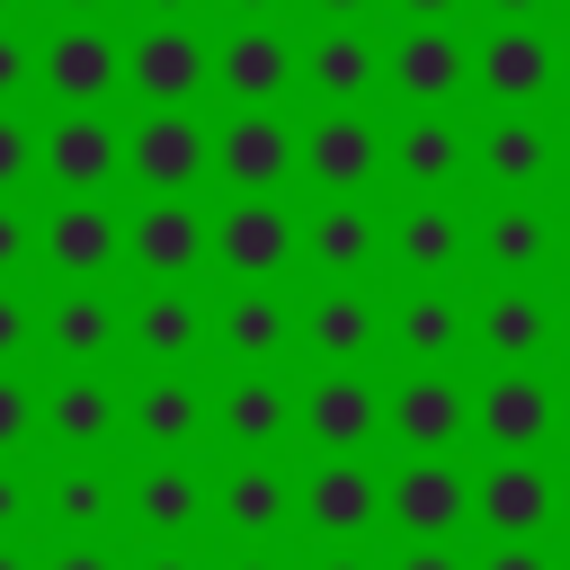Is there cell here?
<instances>
[{
    "label": "cell",
    "mask_w": 570,
    "mask_h": 570,
    "mask_svg": "<svg viewBox=\"0 0 570 570\" xmlns=\"http://www.w3.org/2000/svg\"><path fill=\"white\" fill-rule=\"evenodd\" d=\"M214 454H125V543H205Z\"/></svg>",
    "instance_id": "obj_1"
},
{
    "label": "cell",
    "mask_w": 570,
    "mask_h": 570,
    "mask_svg": "<svg viewBox=\"0 0 570 570\" xmlns=\"http://www.w3.org/2000/svg\"><path fill=\"white\" fill-rule=\"evenodd\" d=\"M294 534L303 543H383V463L374 454L294 463Z\"/></svg>",
    "instance_id": "obj_2"
},
{
    "label": "cell",
    "mask_w": 570,
    "mask_h": 570,
    "mask_svg": "<svg viewBox=\"0 0 570 570\" xmlns=\"http://www.w3.org/2000/svg\"><path fill=\"white\" fill-rule=\"evenodd\" d=\"M383 534L392 543H463L472 534V463L463 454H392L383 463Z\"/></svg>",
    "instance_id": "obj_3"
},
{
    "label": "cell",
    "mask_w": 570,
    "mask_h": 570,
    "mask_svg": "<svg viewBox=\"0 0 570 570\" xmlns=\"http://www.w3.org/2000/svg\"><path fill=\"white\" fill-rule=\"evenodd\" d=\"M125 454H214V383L196 365H134Z\"/></svg>",
    "instance_id": "obj_4"
},
{
    "label": "cell",
    "mask_w": 570,
    "mask_h": 570,
    "mask_svg": "<svg viewBox=\"0 0 570 570\" xmlns=\"http://www.w3.org/2000/svg\"><path fill=\"white\" fill-rule=\"evenodd\" d=\"M472 534L481 543H552L561 534V463L552 454H481Z\"/></svg>",
    "instance_id": "obj_5"
},
{
    "label": "cell",
    "mask_w": 570,
    "mask_h": 570,
    "mask_svg": "<svg viewBox=\"0 0 570 570\" xmlns=\"http://www.w3.org/2000/svg\"><path fill=\"white\" fill-rule=\"evenodd\" d=\"M383 445L392 454H463L472 445V383H463V365H401L383 383Z\"/></svg>",
    "instance_id": "obj_6"
},
{
    "label": "cell",
    "mask_w": 570,
    "mask_h": 570,
    "mask_svg": "<svg viewBox=\"0 0 570 570\" xmlns=\"http://www.w3.org/2000/svg\"><path fill=\"white\" fill-rule=\"evenodd\" d=\"M472 445L481 454H552L561 445V383L543 365H490L472 383Z\"/></svg>",
    "instance_id": "obj_7"
},
{
    "label": "cell",
    "mask_w": 570,
    "mask_h": 570,
    "mask_svg": "<svg viewBox=\"0 0 570 570\" xmlns=\"http://www.w3.org/2000/svg\"><path fill=\"white\" fill-rule=\"evenodd\" d=\"M45 543H125V454H45Z\"/></svg>",
    "instance_id": "obj_8"
},
{
    "label": "cell",
    "mask_w": 570,
    "mask_h": 570,
    "mask_svg": "<svg viewBox=\"0 0 570 570\" xmlns=\"http://www.w3.org/2000/svg\"><path fill=\"white\" fill-rule=\"evenodd\" d=\"M294 436L312 454H374L383 445V383L374 365H321L294 383Z\"/></svg>",
    "instance_id": "obj_9"
},
{
    "label": "cell",
    "mask_w": 570,
    "mask_h": 570,
    "mask_svg": "<svg viewBox=\"0 0 570 570\" xmlns=\"http://www.w3.org/2000/svg\"><path fill=\"white\" fill-rule=\"evenodd\" d=\"M285 534H294V463L285 454H223L205 543H285Z\"/></svg>",
    "instance_id": "obj_10"
},
{
    "label": "cell",
    "mask_w": 570,
    "mask_h": 570,
    "mask_svg": "<svg viewBox=\"0 0 570 570\" xmlns=\"http://www.w3.org/2000/svg\"><path fill=\"white\" fill-rule=\"evenodd\" d=\"M125 267L142 285H196L214 267V223L196 214V196H142L125 214Z\"/></svg>",
    "instance_id": "obj_11"
},
{
    "label": "cell",
    "mask_w": 570,
    "mask_h": 570,
    "mask_svg": "<svg viewBox=\"0 0 570 570\" xmlns=\"http://www.w3.org/2000/svg\"><path fill=\"white\" fill-rule=\"evenodd\" d=\"M36 267L53 285H107L125 267V214L107 196H62L45 223H36Z\"/></svg>",
    "instance_id": "obj_12"
},
{
    "label": "cell",
    "mask_w": 570,
    "mask_h": 570,
    "mask_svg": "<svg viewBox=\"0 0 570 570\" xmlns=\"http://www.w3.org/2000/svg\"><path fill=\"white\" fill-rule=\"evenodd\" d=\"M472 356L481 365H552L561 356V294L490 276V294L472 303Z\"/></svg>",
    "instance_id": "obj_13"
},
{
    "label": "cell",
    "mask_w": 570,
    "mask_h": 570,
    "mask_svg": "<svg viewBox=\"0 0 570 570\" xmlns=\"http://www.w3.org/2000/svg\"><path fill=\"white\" fill-rule=\"evenodd\" d=\"M45 454H125V383L107 365H53Z\"/></svg>",
    "instance_id": "obj_14"
},
{
    "label": "cell",
    "mask_w": 570,
    "mask_h": 570,
    "mask_svg": "<svg viewBox=\"0 0 570 570\" xmlns=\"http://www.w3.org/2000/svg\"><path fill=\"white\" fill-rule=\"evenodd\" d=\"M205 169H214V134L196 107H142L125 125V178L142 196H187Z\"/></svg>",
    "instance_id": "obj_15"
},
{
    "label": "cell",
    "mask_w": 570,
    "mask_h": 570,
    "mask_svg": "<svg viewBox=\"0 0 570 570\" xmlns=\"http://www.w3.org/2000/svg\"><path fill=\"white\" fill-rule=\"evenodd\" d=\"M294 258H303V223L285 214V196H232L214 214V267L232 285H285Z\"/></svg>",
    "instance_id": "obj_16"
},
{
    "label": "cell",
    "mask_w": 570,
    "mask_h": 570,
    "mask_svg": "<svg viewBox=\"0 0 570 570\" xmlns=\"http://www.w3.org/2000/svg\"><path fill=\"white\" fill-rule=\"evenodd\" d=\"M36 178L53 196H107L125 178V125H107L98 107H62L36 134Z\"/></svg>",
    "instance_id": "obj_17"
},
{
    "label": "cell",
    "mask_w": 570,
    "mask_h": 570,
    "mask_svg": "<svg viewBox=\"0 0 570 570\" xmlns=\"http://www.w3.org/2000/svg\"><path fill=\"white\" fill-rule=\"evenodd\" d=\"M214 445L223 454H285L294 445V383H285V365H232L214 383Z\"/></svg>",
    "instance_id": "obj_18"
},
{
    "label": "cell",
    "mask_w": 570,
    "mask_h": 570,
    "mask_svg": "<svg viewBox=\"0 0 570 570\" xmlns=\"http://www.w3.org/2000/svg\"><path fill=\"white\" fill-rule=\"evenodd\" d=\"M36 356L45 365H116L125 356V303L107 285H53L36 303Z\"/></svg>",
    "instance_id": "obj_19"
},
{
    "label": "cell",
    "mask_w": 570,
    "mask_h": 570,
    "mask_svg": "<svg viewBox=\"0 0 570 570\" xmlns=\"http://www.w3.org/2000/svg\"><path fill=\"white\" fill-rule=\"evenodd\" d=\"M383 356L392 365H463L472 356V303L454 285H401L383 303Z\"/></svg>",
    "instance_id": "obj_20"
},
{
    "label": "cell",
    "mask_w": 570,
    "mask_h": 570,
    "mask_svg": "<svg viewBox=\"0 0 570 570\" xmlns=\"http://www.w3.org/2000/svg\"><path fill=\"white\" fill-rule=\"evenodd\" d=\"M472 89H481L490 107H543V98L561 89V45H552L534 18H499V27L481 36V53H472Z\"/></svg>",
    "instance_id": "obj_21"
},
{
    "label": "cell",
    "mask_w": 570,
    "mask_h": 570,
    "mask_svg": "<svg viewBox=\"0 0 570 570\" xmlns=\"http://www.w3.org/2000/svg\"><path fill=\"white\" fill-rule=\"evenodd\" d=\"M294 347L312 365H374L383 356V303L365 294V276H338L312 303H294Z\"/></svg>",
    "instance_id": "obj_22"
},
{
    "label": "cell",
    "mask_w": 570,
    "mask_h": 570,
    "mask_svg": "<svg viewBox=\"0 0 570 570\" xmlns=\"http://www.w3.org/2000/svg\"><path fill=\"white\" fill-rule=\"evenodd\" d=\"M214 80V45L187 27V18H151L134 45H125V89L142 107H196V89Z\"/></svg>",
    "instance_id": "obj_23"
},
{
    "label": "cell",
    "mask_w": 570,
    "mask_h": 570,
    "mask_svg": "<svg viewBox=\"0 0 570 570\" xmlns=\"http://www.w3.org/2000/svg\"><path fill=\"white\" fill-rule=\"evenodd\" d=\"M294 151H303V134H294L276 107H232V116L214 125V178H223L232 196H276V187L294 178Z\"/></svg>",
    "instance_id": "obj_24"
},
{
    "label": "cell",
    "mask_w": 570,
    "mask_h": 570,
    "mask_svg": "<svg viewBox=\"0 0 570 570\" xmlns=\"http://www.w3.org/2000/svg\"><path fill=\"white\" fill-rule=\"evenodd\" d=\"M214 347V303L196 285H142L125 303V356L134 365H196Z\"/></svg>",
    "instance_id": "obj_25"
},
{
    "label": "cell",
    "mask_w": 570,
    "mask_h": 570,
    "mask_svg": "<svg viewBox=\"0 0 570 570\" xmlns=\"http://www.w3.org/2000/svg\"><path fill=\"white\" fill-rule=\"evenodd\" d=\"M383 258H392L401 285H454V276L472 267V223H463L445 196H419L410 214L383 223Z\"/></svg>",
    "instance_id": "obj_26"
},
{
    "label": "cell",
    "mask_w": 570,
    "mask_h": 570,
    "mask_svg": "<svg viewBox=\"0 0 570 570\" xmlns=\"http://www.w3.org/2000/svg\"><path fill=\"white\" fill-rule=\"evenodd\" d=\"M36 80L53 89V107H107L125 89V45L98 18H62V36H45Z\"/></svg>",
    "instance_id": "obj_27"
},
{
    "label": "cell",
    "mask_w": 570,
    "mask_h": 570,
    "mask_svg": "<svg viewBox=\"0 0 570 570\" xmlns=\"http://www.w3.org/2000/svg\"><path fill=\"white\" fill-rule=\"evenodd\" d=\"M472 169L499 187V196H534L543 178H561V134L534 116V107H490L481 142H472Z\"/></svg>",
    "instance_id": "obj_28"
},
{
    "label": "cell",
    "mask_w": 570,
    "mask_h": 570,
    "mask_svg": "<svg viewBox=\"0 0 570 570\" xmlns=\"http://www.w3.org/2000/svg\"><path fill=\"white\" fill-rule=\"evenodd\" d=\"M472 258L508 285H534L552 258H561V214H543L534 196H499L481 223H472Z\"/></svg>",
    "instance_id": "obj_29"
},
{
    "label": "cell",
    "mask_w": 570,
    "mask_h": 570,
    "mask_svg": "<svg viewBox=\"0 0 570 570\" xmlns=\"http://www.w3.org/2000/svg\"><path fill=\"white\" fill-rule=\"evenodd\" d=\"M383 89H392L401 107H454V98L472 89V53H463V36H445V18H419V27L392 45Z\"/></svg>",
    "instance_id": "obj_30"
},
{
    "label": "cell",
    "mask_w": 570,
    "mask_h": 570,
    "mask_svg": "<svg viewBox=\"0 0 570 570\" xmlns=\"http://www.w3.org/2000/svg\"><path fill=\"white\" fill-rule=\"evenodd\" d=\"M294 169L321 187V196H365L374 178H383V134L356 116V107H330L312 134H303V151H294Z\"/></svg>",
    "instance_id": "obj_31"
},
{
    "label": "cell",
    "mask_w": 570,
    "mask_h": 570,
    "mask_svg": "<svg viewBox=\"0 0 570 570\" xmlns=\"http://www.w3.org/2000/svg\"><path fill=\"white\" fill-rule=\"evenodd\" d=\"M383 178H401L419 196H445L454 178H472V134L445 107H410V125L383 142Z\"/></svg>",
    "instance_id": "obj_32"
},
{
    "label": "cell",
    "mask_w": 570,
    "mask_h": 570,
    "mask_svg": "<svg viewBox=\"0 0 570 570\" xmlns=\"http://www.w3.org/2000/svg\"><path fill=\"white\" fill-rule=\"evenodd\" d=\"M285 347H294L285 285H232V294H214V356L223 365H285Z\"/></svg>",
    "instance_id": "obj_33"
},
{
    "label": "cell",
    "mask_w": 570,
    "mask_h": 570,
    "mask_svg": "<svg viewBox=\"0 0 570 570\" xmlns=\"http://www.w3.org/2000/svg\"><path fill=\"white\" fill-rule=\"evenodd\" d=\"M294 71H303V62H294V45H285L267 18H240V27L214 45V89H223L232 107H276Z\"/></svg>",
    "instance_id": "obj_34"
},
{
    "label": "cell",
    "mask_w": 570,
    "mask_h": 570,
    "mask_svg": "<svg viewBox=\"0 0 570 570\" xmlns=\"http://www.w3.org/2000/svg\"><path fill=\"white\" fill-rule=\"evenodd\" d=\"M303 258L321 267V285H338V276H374V267H383V223H374L356 196H330V205L303 223Z\"/></svg>",
    "instance_id": "obj_35"
},
{
    "label": "cell",
    "mask_w": 570,
    "mask_h": 570,
    "mask_svg": "<svg viewBox=\"0 0 570 570\" xmlns=\"http://www.w3.org/2000/svg\"><path fill=\"white\" fill-rule=\"evenodd\" d=\"M303 80L321 89V107H356V98H374V89H383V53H374V36H356V27L338 18L330 36H312Z\"/></svg>",
    "instance_id": "obj_36"
},
{
    "label": "cell",
    "mask_w": 570,
    "mask_h": 570,
    "mask_svg": "<svg viewBox=\"0 0 570 570\" xmlns=\"http://www.w3.org/2000/svg\"><path fill=\"white\" fill-rule=\"evenodd\" d=\"M0 543H45V454H0Z\"/></svg>",
    "instance_id": "obj_37"
},
{
    "label": "cell",
    "mask_w": 570,
    "mask_h": 570,
    "mask_svg": "<svg viewBox=\"0 0 570 570\" xmlns=\"http://www.w3.org/2000/svg\"><path fill=\"white\" fill-rule=\"evenodd\" d=\"M0 454H45V383L27 365H0Z\"/></svg>",
    "instance_id": "obj_38"
},
{
    "label": "cell",
    "mask_w": 570,
    "mask_h": 570,
    "mask_svg": "<svg viewBox=\"0 0 570 570\" xmlns=\"http://www.w3.org/2000/svg\"><path fill=\"white\" fill-rule=\"evenodd\" d=\"M27 356H36V294L0 276V365H27Z\"/></svg>",
    "instance_id": "obj_39"
},
{
    "label": "cell",
    "mask_w": 570,
    "mask_h": 570,
    "mask_svg": "<svg viewBox=\"0 0 570 570\" xmlns=\"http://www.w3.org/2000/svg\"><path fill=\"white\" fill-rule=\"evenodd\" d=\"M27 178H36V134H27V125L0 107V196H18Z\"/></svg>",
    "instance_id": "obj_40"
},
{
    "label": "cell",
    "mask_w": 570,
    "mask_h": 570,
    "mask_svg": "<svg viewBox=\"0 0 570 570\" xmlns=\"http://www.w3.org/2000/svg\"><path fill=\"white\" fill-rule=\"evenodd\" d=\"M36 570H125V543H36Z\"/></svg>",
    "instance_id": "obj_41"
},
{
    "label": "cell",
    "mask_w": 570,
    "mask_h": 570,
    "mask_svg": "<svg viewBox=\"0 0 570 570\" xmlns=\"http://www.w3.org/2000/svg\"><path fill=\"white\" fill-rule=\"evenodd\" d=\"M27 267H36V223L0 196V276H27Z\"/></svg>",
    "instance_id": "obj_42"
},
{
    "label": "cell",
    "mask_w": 570,
    "mask_h": 570,
    "mask_svg": "<svg viewBox=\"0 0 570 570\" xmlns=\"http://www.w3.org/2000/svg\"><path fill=\"white\" fill-rule=\"evenodd\" d=\"M125 570H214L205 543H125Z\"/></svg>",
    "instance_id": "obj_43"
},
{
    "label": "cell",
    "mask_w": 570,
    "mask_h": 570,
    "mask_svg": "<svg viewBox=\"0 0 570 570\" xmlns=\"http://www.w3.org/2000/svg\"><path fill=\"white\" fill-rule=\"evenodd\" d=\"M472 570H561V552L552 543H481Z\"/></svg>",
    "instance_id": "obj_44"
},
{
    "label": "cell",
    "mask_w": 570,
    "mask_h": 570,
    "mask_svg": "<svg viewBox=\"0 0 570 570\" xmlns=\"http://www.w3.org/2000/svg\"><path fill=\"white\" fill-rule=\"evenodd\" d=\"M383 570H472V552L463 543H392Z\"/></svg>",
    "instance_id": "obj_45"
},
{
    "label": "cell",
    "mask_w": 570,
    "mask_h": 570,
    "mask_svg": "<svg viewBox=\"0 0 570 570\" xmlns=\"http://www.w3.org/2000/svg\"><path fill=\"white\" fill-rule=\"evenodd\" d=\"M294 570H383V552L374 543H312V552H294Z\"/></svg>",
    "instance_id": "obj_46"
},
{
    "label": "cell",
    "mask_w": 570,
    "mask_h": 570,
    "mask_svg": "<svg viewBox=\"0 0 570 570\" xmlns=\"http://www.w3.org/2000/svg\"><path fill=\"white\" fill-rule=\"evenodd\" d=\"M27 80H36V53H27V36H9V27H0V107H9Z\"/></svg>",
    "instance_id": "obj_47"
},
{
    "label": "cell",
    "mask_w": 570,
    "mask_h": 570,
    "mask_svg": "<svg viewBox=\"0 0 570 570\" xmlns=\"http://www.w3.org/2000/svg\"><path fill=\"white\" fill-rule=\"evenodd\" d=\"M214 570H294V552L285 543H223Z\"/></svg>",
    "instance_id": "obj_48"
},
{
    "label": "cell",
    "mask_w": 570,
    "mask_h": 570,
    "mask_svg": "<svg viewBox=\"0 0 570 570\" xmlns=\"http://www.w3.org/2000/svg\"><path fill=\"white\" fill-rule=\"evenodd\" d=\"M134 9H142V18H187L196 0H134Z\"/></svg>",
    "instance_id": "obj_49"
},
{
    "label": "cell",
    "mask_w": 570,
    "mask_h": 570,
    "mask_svg": "<svg viewBox=\"0 0 570 570\" xmlns=\"http://www.w3.org/2000/svg\"><path fill=\"white\" fill-rule=\"evenodd\" d=\"M312 9H321V18H365L374 0H312Z\"/></svg>",
    "instance_id": "obj_50"
},
{
    "label": "cell",
    "mask_w": 570,
    "mask_h": 570,
    "mask_svg": "<svg viewBox=\"0 0 570 570\" xmlns=\"http://www.w3.org/2000/svg\"><path fill=\"white\" fill-rule=\"evenodd\" d=\"M445 9H463V0H401V18H445Z\"/></svg>",
    "instance_id": "obj_51"
},
{
    "label": "cell",
    "mask_w": 570,
    "mask_h": 570,
    "mask_svg": "<svg viewBox=\"0 0 570 570\" xmlns=\"http://www.w3.org/2000/svg\"><path fill=\"white\" fill-rule=\"evenodd\" d=\"M0 570H36V543H0Z\"/></svg>",
    "instance_id": "obj_52"
},
{
    "label": "cell",
    "mask_w": 570,
    "mask_h": 570,
    "mask_svg": "<svg viewBox=\"0 0 570 570\" xmlns=\"http://www.w3.org/2000/svg\"><path fill=\"white\" fill-rule=\"evenodd\" d=\"M543 0H490V18H534Z\"/></svg>",
    "instance_id": "obj_53"
},
{
    "label": "cell",
    "mask_w": 570,
    "mask_h": 570,
    "mask_svg": "<svg viewBox=\"0 0 570 570\" xmlns=\"http://www.w3.org/2000/svg\"><path fill=\"white\" fill-rule=\"evenodd\" d=\"M53 9H62V18H98L107 0H53Z\"/></svg>",
    "instance_id": "obj_54"
},
{
    "label": "cell",
    "mask_w": 570,
    "mask_h": 570,
    "mask_svg": "<svg viewBox=\"0 0 570 570\" xmlns=\"http://www.w3.org/2000/svg\"><path fill=\"white\" fill-rule=\"evenodd\" d=\"M232 9H240V18H267V9H276V0H232Z\"/></svg>",
    "instance_id": "obj_55"
},
{
    "label": "cell",
    "mask_w": 570,
    "mask_h": 570,
    "mask_svg": "<svg viewBox=\"0 0 570 570\" xmlns=\"http://www.w3.org/2000/svg\"><path fill=\"white\" fill-rule=\"evenodd\" d=\"M561 534H570V463H561Z\"/></svg>",
    "instance_id": "obj_56"
},
{
    "label": "cell",
    "mask_w": 570,
    "mask_h": 570,
    "mask_svg": "<svg viewBox=\"0 0 570 570\" xmlns=\"http://www.w3.org/2000/svg\"><path fill=\"white\" fill-rule=\"evenodd\" d=\"M561 356H570V294H561Z\"/></svg>",
    "instance_id": "obj_57"
},
{
    "label": "cell",
    "mask_w": 570,
    "mask_h": 570,
    "mask_svg": "<svg viewBox=\"0 0 570 570\" xmlns=\"http://www.w3.org/2000/svg\"><path fill=\"white\" fill-rule=\"evenodd\" d=\"M561 445H570V383H561Z\"/></svg>",
    "instance_id": "obj_58"
},
{
    "label": "cell",
    "mask_w": 570,
    "mask_h": 570,
    "mask_svg": "<svg viewBox=\"0 0 570 570\" xmlns=\"http://www.w3.org/2000/svg\"><path fill=\"white\" fill-rule=\"evenodd\" d=\"M561 267H570V214H561Z\"/></svg>",
    "instance_id": "obj_59"
},
{
    "label": "cell",
    "mask_w": 570,
    "mask_h": 570,
    "mask_svg": "<svg viewBox=\"0 0 570 570\" xmlns=\"http://www.w3.org/2000/svg\"><path fill=\"white\" fill-rule=\"evenodd\" d=\"M561 178H570V134H561Z\"/></svg>",
    "instance_id": "obj_60"
},
{
    "label": "cell",
    "mask_w": 570,
    "mask_h": 570,
    "mask_svg": "<svg viewBox=\"0 0 570 570\" xmlns=\"http://www.w3.org/2000/svg\"><path fill=\"white\" fill-rule=\"evenodd\" d=\"M9 9H27V0H0V18H9Z\"/></svg>",
    "instance_id": "obj_61"
},
{
    "label": "cell",
    "mask_w": 570,
    "mask_h": 570,
    "mask_svg": "<svg viewBox=\"0 0 570 570\" xmlns=\"http://www.w3.org/2000/svg\"><path fill=\"white\" fill-rule=\"evenodd\" d=\"M561 80H570V53H561Z\"/></svg>",
    "instance_id": "obj_62"
},
{
    "label": "cell",
    "mask_w": 570,
    "mask_h": 570,
    "mask_svg": "<svg viewBox=\"0 0 570 570\" xmlns=\"http://www.w3.org/2000/svg\"><path fill=\"white\" fill-rule=\"evenodd\" d=\"M561 570H570V552H561Z\"/></svg>",
    "instance_id": "obj_63"
}]
</instances>
